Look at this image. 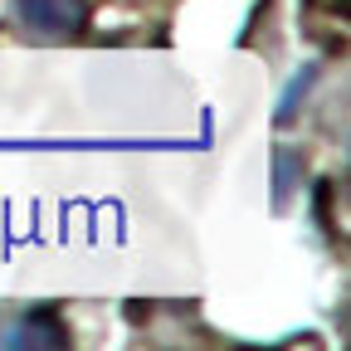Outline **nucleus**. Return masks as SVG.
<instances>
[{"label":"nucleus","mask_w":351,"mask_h":351,"mask_svg":"<svg viewBox=\"0 0 351 351\" xmlns=\"http://www.w3.org/2000/svg\"><path fill=\"white\" fill-rule=\"evenodd\" d=\"M15 15L44 39H73L88 25V0H15Z\"/></svg>","instance_id":"obj_1"},{"label":"nucleus","mask_w":351,"mask_h":351,"mask_svg":"<svg viewBox=\"0 0 351 351\" xmlns=\"http://www.w3.org/2000/svg\"><path fill=\"white\" fill-rule=\"evenodd\" d=\"M5 341L10 346H64L69 332H64V322L49 313V307H29V313L5 332Z\"/></svg>","instance_id":"obj_2"}]
</instances>
